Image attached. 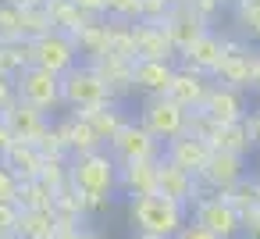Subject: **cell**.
<instances>
[{
    "label": "cell",
    "mask_w": 260,
    "mask_h": 239,
    "mask_svg": "<svg viewBox=\"0 0 260 239\" xmlns=\"http://www.w3.org/2000/svg\"><path fill=\"white\" fill-rule=\"evenodd\" d=\"M118 168L121 164L114 161V154L107 146L68 157V186L82 196L86 211L111 207V200L118 193Z\"/></svg>",
    "instance_id": "6da1fadb"
},
{
    "label": "cell",
    "mask_w": 260,
    "mask_h": 239,
    "mask_svg": "<svg viewBox=\"0 0 260 239\" xmlns=\"http://www.w3.org/2000/svg\"><path fill=\"white\" fill-rule=\"evenodd\" d=\"M128 221L143 235L175 239L178 228L189 221V207H182L160 193H143V196H128Z\"/></svg>",
    "instance_id": "7a4b0ae2"
},
{
    "label": "cell",
    "mask_w": 260,
    "mask_h": 239,
    "mask_svg": "<svg viewBox=\"0 0 260 239\" xmlns=\"http://www.w3.org/2000/svg\"><path fill=\"white\" fill-rule=\"evenodd\" d=\"M61 97H64V111H93V107H104L111 104V86L104 82V75L89 65V61H79L72 72L61 75Z\"/></svg>",
    "instance_id": "3957f363"
},
{
    "label": "cell",
    "mask_w": 260,
    "mask_h": 239,
    "mask_svg": "<svg viewBox=\"0 0 260 239\" xmlns=\"http://www.w3.org/2000/svg\"><path fill=\"white\" fill-rule=\"evenodd\" d=\"M15 89H18V100L47 111L50 118L64 111V97H61V75H54L50 68H40V65H25L18 75H15Z\"/></svg>",
    "instance_id": "277c9868"
},
{
    "label": "cell",
    "mask_w": 260,
    "mask_h": 239,
    "mask_svg": "<svg viewBox=\"0 0 260 239\" xmlns=\"http://www.w3.org/2000/svg\"><path fill=\"white\" fill-rule=\"evenodd\" d=\"M136 122H139L143 129H150L160 143H168V139H175V136L185 132V125H189V111H185L175 97L160 93V97H143V100H139V114H136Z\"/></svg>",
    "instance_id": "5b68a950"
},
{
    "label": "cell",
    "mask_w": 260,
    "mask_h": 239,
    "mask_svg": "<svg viewBox=\"0 0 260 239\" xmlns=\"http://www.w3.org/2000/svg\"><path fill=\"white\" fill-rule=\"evenodd\" d=\"M29 61L40 68H50L54 75H64L82 61V54H79L75 36H68L61 29H47V33L29 40Z\"/></svg>",
    "instance_id": "8992f818"
},
{
    "label": "cell",
    "mask_w": 260,
    "mask_h": 239,
    "mask_svg": "<svg viewBox=\"0 0 260 239\" xmlns=\"http://www.w3.org/2000/svg\"><path fill=\"white\" fill-rule=\"evenodd\" d=\"M189 218L196 225L210 228L221 239H239L242 235V211L224 193H200V200L189 207Z\"/></svg>",
    "instance_id": "52a82bcc"
},
{
    "label": "cell",
    "mask_w": 260,
    "mask_h": 239,
    "mask_svg": "<svg viewBox=\"0 0 260 239\" xmlns=\"http://www.w3.org/2000/svg\"><path fill=\"white\" fill-rule=\"evenodd\" d=\"M107 150L114 154L118 164H132V161H160V157H164V143H160L150 129H143L136 118H128V122L121 125V132L107 143Z\"/></svg>",
    "instance_id": "ba28073f"
},
{
    "label": "cell",
    "mask_w": 260,
    "mask_h": 239,
    "mask_svg": "<svg viewBox=\"0 0 260 239\" xmlns=\"http://www.w3.org/2000/svg\"><path fill=\"white\" fill-rule=\"evenodd\" d=\"M253 54H256V47H249L246 40L228 33V47H224V57L217 65V72H214V82L249 93L253 89Z\"/></svg>",
    "instance_id": "9c48e42d"
},
{
    "label": "cell",
    "mask_w": 260,
    "mask_h": 239,
    "mask_svg": "<svg viewBox=\"0 0 260 239\" xmlns=\"http://www.w3.org/2000/svg\"><path fill=\"white\" fill-rule=\"evenodd\" d=\"M203 193H232L239 182H246V157L232 150H210L203 171L196 175Z\"/></svg>",
    "instance_id": "30bf717a"
},
{
    "label": "cell",
    "mask_w": 260,
    "mask_h": 239,
    "mask_svg": "<svg viewBox=\"0 0 260 239\" xmlns=\"http://www.w3.org/2000/svg\"><path fill=\"white\" fill-rule=\"evenodd\" d=\"M224 47H228V33L217 29V25H210L207 33H200V36L178 54V65H185V68L203 72V75L214 79V72H217V65H221V57H224Z\"/></svg>",
    "instance_id": "8fae6325"
},
{
    "label": "cell",
    "mask_w": 260,
    "mask_h": 239,
    "mask_svg": "<svg viewBox=\"0 0 260 239\" xmlns=\"http://www.w3.org/2000/svg\"><path fill=\"white\" fill-rule=\"evenodd\" d=\"M157 193L168 196V200H175V203H182V207H192V203L200 200L203 186H200V178H196L192 171L175 168L171 161L160 157V161H157Z\"/></svg>",
    "instance_id": "7c38bea8"
},
{
    "label": "cell",
    "mask_w": 260,
    "mask_h": 239,
    "mask_svg": "<svg viewBox=\"0 0 260 239\" xmlns=\"http://www.w3.org/2000/svg\"><path fill=\"white\" fill-rule=\"evenodd\" d=\"M136 61H178V47L171 43L168 25L153 22H136Z\"/></svg>",
    "instance_id": "4fadbf2b"
},
{
    "label": "cell",
    "mask_w": 260,
    "mask_h": 239,
    "mask_svg": "<svg viewBox=\"0 0 260 239\" xmlns=\"http://www.w3.org/2000/svg\"><path fill=\"white\" fill-rule=\"evenodd\" d=\"M249 93L242 89H232V86H210L207 100H203V111L217 122V125H232V122H246L249 118Z\"/></svg>",
    "instance_id": "5bb4252c"
},
{
    "label": "cell",
    "mask_w": 260,
    "mask_h": 239,
    "mask_svg": "<svg viewBox=\"0 0 260 239\" xmlns=\"http://www.w3.org/2000/svg\"><path fill=\"white\" fill-rule=\"evenodd\" d=\"M54 132H57L61 146L68 150V157L89 154V150H100V146H104V139L93 132V125H89L82 114H75V111H68L64 118H54Z\"/></svg>",
    "instance_id": "9a60e30c"
},
{
    "label": "cell",
    "mask_w": 260,
    "mask_h": 239,
    "mask_svg": "<svg viewBox=\"0 0 260 239\" xmlns=\"http://www.w3.org/2000/svg\"><path fill=\"white\" fill-rule=\"evenodd\" d=\"M0 114L8 118L15 139H25V143H40V139L50 132V122H54L47 111H40V107H32V104H25V100H15L8 111H0Z\"/></svg>",
    "instance_id": "2e32d148"
},
{
    "label": "cell",
    "mask_w": 260,
    "mask_h": 239,
    "mask_svg": "<svg viewBox=\"0 0 260 239\" xmlns=\"http://www.w3.org/2000/svg\"><path fill=\"white\" fill-rule=\"evenodd\" d=\"M210 150L214 146L207 139H200L192 132H182V136H175V139L164 143V161H171L175 168H185V171L200 175L203 164H207V157H210Z\"/></svg>",
    "instance_id": "e0dca14e"
},
{
    "label": "cell",
    "mask_w": 260,
    "mask_h": 239,
    "mask_svg": "<svg viewBox=\"0 0 260 239\" xmlns=\"http://www.w3.org/2000/svg\"><path fill=\"white\" fill-rule=\"evenodd\" d=\"M178 61H132V86L139 97H160L171 89Z\"/></svg>",
    "instance_id": "ac0fdd59"
},
{
    "label": "cell",
    "mask_w": 260,
    "mask_h": 239,
    "mask_svg": "<svg viewBox=\"0 0 260 239\" xmlns=\"http://www.w3.org/2000/svg\"><path fill=\"white\" fill-rule=\"evenodd\" d=\"M210 86H214V79H210V75H203V72H192V68L178 65V68H175V79H171L168 97H175L185 111H200V107H203V100H207V93H210Z\"/></svg>",
    "instance_id": "d6986e66"
},
{
    "label": "cell",
    "mask_w": 260,
    "mask_h": 239,
    "mask_svg": "<svg viewBox=\"0 0 260 239\" xmlns=\"http://www.w3.org/2000/svg\"><path fill=\"white\" fill-rule=\"evenodd\" d=\"M22 182H29V178H40L43 175V164H47V154L40 150V143H25V139H15L11 143V150L0 157Z\"/></svg>",
    "instance_id": "ffe728a7"
},
{
    "label": "cell",
    "mask_w": 260,
    "mask_h": 239,
    "mask_svg": "<svg viewBox=\"0 0 260 239\" xmlns=\"http://www.w3.org/2000/svg\"><path fill=\"white\" fill-rule=\"evenodd\" d=\"M228 22H232L228 33H235L249 47H260V0H232Z\"/></svg>",
    "instance_id": "44dd1931"
},
{
    "label": "cell",
    "mask_w": 260,
    "mask_h": 239,
    "mask_svg": "<svg viewBox=\"0 0 260 239\" xmlns=\"http://www.w3.org/2000/svg\"><path fill=\"white\" fill-rule=\"evenodd\" d=\"M75 43H79V54L82 61H100L111 54V22L107 18H89L79 33H75Z\"/></svg>",
    "instance_id": "7402d4cb"
},
{
    "label": "cell",
    "mask_w": 260,
    "mask_h": 239,
    "mask_svg": "<svg viewBox=\"0 0 260 239\" xmlns=\"http://www.w3.org/2000/svg\"><path fill=\"white\" fill-rule=\"evenodd\" d=\"M118 193L125 196H143L157 193V161H132L118 168Z\"/></svg>",
    "instance_id": "603a6c76"
},
{
    "label": "cell",
    "mask_w": 260,
    "mask_h": 239,
    "mask_svg": "<svg viewBox=\"0 0 260 239\" xmlns=\"http://www.w3.org/2000/svg\"><path fill=\"white\" fill-rule=\"evenodd\" d=\"M93 68H96V72L104 75V82L111 86V97H114V104H121L125 97H132V93H136V86H132V61L107 54V57L93 61Z\"/></svg>",
    "instance_id": "cb8c5ba5"
},
{
    "label": "cell",
    "mask_w": 260,
    "mask_h": 239,
    "mask_svg": "<svg viewBox=\"0 0 260 239\" xmlns=\"http://www.w3.org/2000/svg\"><path fill=\"white\" fill-rule=\"evenodd\" d=\"M164 25H168V33H171V43L178 47V54H182V50H185L200 33H207V29H210L207 22H200V18L192 15V8H189V4L171 8V15H168V22H164Z\"/></svg>",
    "instance_id": "d4e9b609"
},
{
    "label": "cell",
    "mask_w": 260,
    "mask_h": 239,
    "mask_svg": "<svg viewBox=\"0 0 260 239\" xmlns=\"http://www.w3.org/2000/svg\"><path fill=\"white\" fill-rule=\"evenodd\" d=\"M57 232H61V225H57L54 207L22 211V214H18V225H15V235H18V239H57Z\"/></svg>",
    "instance_id": "484cf974"
},
{
    "label": "cell",
    "mask_w": 260,
    "mask_h": 239,
    "mask_svg": "<svg viewBox=\"0 0 260 239\" xmlns=\"http://www.w3.org/2000/svg\"><path fill=\"white\" fill-rule=\"evenodd\" d=\"M82 118L93 125V132H96V136L104 139V146H107V143H111V139L121 132V125L128 122V111H125L121 104H114V100H111V104H104V107L82 111Z\"/></svg>",
    "instance_id": "4316f807"
},
{
    "label": "cell",
    "mask_w": 260,
    "mask_h": 239,
    "mask_svg": "<svg viewBox=\"0 0 260 239\" xmlns=\"http://www.w3.org/2000/svg\"><path fill=\"white\" fill-rule=\"evenodd\" d=\"M210 146H214V150H232V154H242V157H249V150H256V146H253V136H249V122L214 125Z\"/></svg>",
    "instance_id": "83f0119b"
},
{
    "label": "cell",
    "mask_w": 260,
    "mask_h": 239,
    "mask_svg": "<svg viewBox=\"0 0 260 239\" xmlns=\"http://www.w3.org/2000/svg\"><path fill=\"white\" fill-rule=\"evenodd\" d=\"M43 8H47L50 29H61V33H68V36H75V33L89 22V15H82L72 0H43Z\"/></svg>",
    "instance_id": "f1b7e54d"
},
{
    "label": "cell",
    "mask_w": 260,
    "mask_h": 239,
    "mask_svg": "<svg viewBox=\"0 0 260 239\" xmlns=\"http://www.w3.org/2000/svg\"><path fill=\"white\" fill-rule=\"evenodd\" d=\"M54 189L43 182V178H29V182H18V196L15 203L22 211H43V207H54Z\"/></svg>",
    "instance_id": "f546056e"
},
{
    "label": "cell",
    "mask_w": 260,
    "mask_h": 239,
    "mask_svg": "<svg viewBox=\"0 0 260 239\" xmlns=\"http://www.w3.org/2000/svg\"><path fill=\"white\" fill-rule=\"evenodd\" d=\"M29 61V40H0V72L18 75Z\"/></svg>",
    "instance_id": "4dcf8cb0"
},
{
    "label": "cell",
    "mask_w": 260,
    "mask_h": 239,
    "mask_svg": "<svg viewBox=\"0 0 260 239\" xmlns=\"http://www.w3.org/2000/svg\"><path fill=\"white\" fill-rule=\"evenodd\" d=\"M0 40H29L25 36V11L11 0H0Z\"/></svg>",
    "instance_id": "1f68e13d"
},
{
    "label": "cell",
    "mask_w": 260,
    "mask_h": 239,
    "mask_svg": "<svg viewBox=\"0 0 260 239\" xmlns=\"http://www.w3.org/2000/svg\"><path fill=\"white\" fill-rule=\"evenodd\" d=\"M104 18L111 22H139L143 0H104Z\"/></svg>",
    "instance_id": "d6a6232c"
},
{
    "label": "cell",
    "mask_w": 260,
    "mask_h": 239,
    "mask_svg": "<svg viewBox=\"0 0 260 239\" xmlns=\"http://www.w3.org/2000/svg\"><path fill=\"white\" fill-rule=\"evenodd\" d=\"M189 8H192V15L200 22L214 25L221 15H228V0H189Z\"/></svg>",
    "instance_id": "836d02e7"
},
{
    "label": "cell",
    "mask_w": 260,
    "mask_h": 239,
    "mask_svg": "<svg viewBox=\"0 0 260 239\" xmlns=\"http://www.w3.org/2000/svg\"><path fill=\"white\" fill-rule=\"evenodd\" d=\"M18 175L0 161V203H15V196H18Z\"/></svg>",
    "instance_id": "e575fe53"
},
{
    "label": "cell",
    "mask_w": 260,
    "mask_h": 239,
    "mask_svg": "<svg viewBox=\"0 0 260 239\" xmlns=\"http://www.w3.org/2000/svg\"><path fill=\"white\" fill-rule=\"evenodd\" d=\"M171 15V4L168 0H143V18L139 22H153V25H164Z\"/></svg>",
    "instance_id": "d590c367"
},
{
    "label": "cell",
    "mask_w": 260,
    "mask_h": 239,
    "mask_svg": "<svg viewBox=\"0 0 260 239\" xmlns=\"http://www.w3.org/2000/svg\"><path fill=\"white\" fill-rule=\"evenodd\" d=\"M18 214H22V207H18V203H0V235H15Z\"/></svg>",
    "instance_id": "8d00e7d4"
},
{
    "label": "cell",
    "mask_w": 260,
    "mask_h": 239,
    "mask_svg": "<svg viewBox=\"0 0 260 239\" xmlns=\"http://www.w3.org/2000/svg\"><path fill=\"white\" fill-rule=\"evenodd\" d=\"M18 100V89H15V75L0 72V111H8L11 104Z\"/></svg>",
    "instance_id": "74e56055"
},
{
    "label": "cell",
    "mask_w": 260,
    "mask_h": 239,
    "mask_svg": "<svg viewBox=\"0 0 260 239\" xmlns=\"http://www.w3.org/2000/svg\"><path fill=\"white\" fill-rule=\"evenodd\" d=\"M175 239H221V235H214L210 228H203V225H196V221L189 218V221L178 228V235H175Z\"/></svg>",
    "instance_id": "f35d334b"
},
{
    "label": "cell",
    "mask_w": 260,
    "mask_h": 239,
    "mask_svg": "<svg viewBox=\"0 0 260 239\" xmlns=\"http://www.w3.org/2000/svg\"><path fill=\"white\" fill-rule=\"evenodd\" d=\"M242 235L246 239H260V207H249L242 214Z\"/></svg>",
    "instance_id": "ab89813d"
},
{
    "label": "cell",
    "mask_w": 260,
    "mask_h": 239,
    "mask_svg": "<svg viewBox=\"0 0 260 239\" xmlns=\"http://www.w3.org/2000/svg\"><path fill=\"white\" fill-rule=\"evenodd\" d=\"M72 4L89 18H104V0H72Z\"/></svg>",
    "instance_id": "60d3db41"
},
{
    "label": "cell",
    "mask_w": 260,
    "mask_h": 239,
    "mask_svg": "<svg viewBox=\"0 0 260 239\" xmlns=\"http://www.w3.org/2000/svg\"><path fill=\"white\" fill-rule=\"evenodd\" d=\"M11 143H15V132H11V125H8V118L0 114V157H4L8 150H11Z\"/></svg>",
    "instance_id": "b9f144b4"
},
{
    "label": "cell",
    "mask_w": 260,
    "mask_h": 239,
    "mask_svg": "<svg viewBox=\"0 0 260 239\" xmlns=\"http://www.w3.org/2000/svg\"><path fill=\"white\" fill-rule=\"evenodd\" d=\"M246 122H249V136H253V146L260 150V111H249V118H246Z\"/></svg>",
    "instance_id": "7bdbcfd3"
},
{
    "label": "cell",
    "mask_w": 260,
    "mask_h": 239,
    "mask_svg": "<svg viewBox=\"0 0 260 239\" xmlns=\"http://www.w3.org/2000/svg\"><path fill=\"white\" fill-rule=\"evenodd\" d=\"M249 93L260 97V47H256V54H253V89H249Z\"/></svg>",
    "instance_id": "ee69618b"
},
{
    "label": "cell",
    "mask_w": 260,
    "mask_h": 239,
    "mask_svg": "<svg viewBox=\"0 0 260 239\" xmlns=\"http://www.w3.org/2000/svg\"><path fill=\"white\" fill-rule=\"evenodd\" d=\"M11 4H18V8H40L43 0H11Z\"/></svg>",
    "instance_id": "f6af8a7d"
},
{
    "label": "cell",
    "mask_w": 260,
    "mask_h": 239,
    "mask_svg": "<svg viewBox=\"0 0 260 239\" xmlns=\"http://www.w3.org/2000/svg\"><path fill=\"white\" fill-rule=\"evenodd\" d=\"M253 196H256V207H260V178H253Z\"/></svg>",
    "instance_id": "bcb514c9"
},
{
    "label": "cell",
    "mask_w": 260,
    "mask_h": 239,
    "mask_svg": "<svg viewBox=\"0 0 260 239\" xmlns=\"http://www.w3.org/2000/svg\"><path fill=\"white\" fill-rule=\"evenodd\" d=\"M132 239H157V235H143V232H136V235H132Z\"/></svg>",
    "instance_id": "7dc6e473"
},
{
    "label": "cell",
    "mask_w": 260,
    "mask_h": 239,
    "mask_svg": "<svg viewBox=\"0 0 260 239\" xmlns=\"http://www.w3.org/2000/svg\"><path fill=\"white\" fill-rule=\"evenodd\" d=\"M168 4H171V8H178V4H189V0H168Z\"/></svg>",
    "instance_id": "c3c4849f"
}]
</instances>
